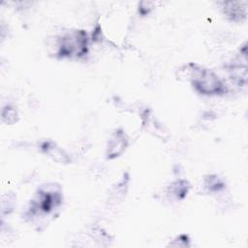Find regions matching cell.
Returning <instances> with one entry per match:
<instances>
[{"instance_id": "obj_1", "label": "cell", "mask_w": 248, "mask_h": 248, "mask_svg": "<svg viewBox=\"0 0 248 248\" xmlns=\"http://www.w3.org/2000/svg\"><path fill=\"white\" fill-rule=\"evenodd\" d=\"M179 78H184L189 80L193 88L202 95H222L227 92V87L223 80L210 69L196 63H189L184 65L179 70Z\"/></svg>"}, {"instance_id": "obj_2", "label": "cell", "mask_w": 248, "mask_h": 248, "mask_svg": "<svg viewBox=\"0 0 248 248\" xmlns=\"http://www.w3.org/2000/svg\"><path fill=\"white\" fill-rule=\"evenodd\" d=\"M62 201L63 197L59 186L54 183L45 185L35 193L25 215L30 220L48 217L62 204Z\"/></svg>"}, {"instance_id": "obj_3", "label": "cell", "mask_w": 248, "mask_h": 248, "mask_svg": "<svg viewBox=\"0 0 248 248\" xmlns=\"http://www.w3.org/2000/svg\"><path fill=\"white\" fill-rule=\"evenodd\" d=\"M88 36L84 30H71L56 40L55 55L58 58H81L88 52Z\"/></svg>"}, {"instance_id": "obj_4", "label": "cell", "mask_w": 248, "mask_h": 248, "mask_svg": "<svg viewBox=\"0 0 248 248\" xmlns=\"http://www.w3.org/2000/svg\"><path fill=\"white\" fill-rule=\"evenodd\" d=\"M128 144L129 139L127 134L122 129L114 130L108 140L106 157L109 160L119 157L125 152Z\"/></svg>"}, {"instance_id": "obj_5", "label": "cell", "mask_w": 248, "mask_h": 248, "mask_svg": "<svg viewBox=\"0 0 248 248\" xmlns=\"http://www.w3.org/2000/svg\"><path fill=\"white\" fill-rule=\"evenodd\" d=\"M223 14L232 21L239 22L247 16V1L222 2Z\"/></svg>"}, {"instance_id": "obj_6", "label": "cell", "mask_w": 248, "mask_h": 248, "mask_svg": "<svg viewBox=\"0 0 248 248\" xmlns=\"http://www.w3.org/2000/svg\"><path fill=\"white\" fill-rule=\"evenodd\" d=\"M42 150L44 153L50 156L56 162H59V163L69 162V157L67 156V154L52 141L44 142L42 144Z\"/></svg>"}, {"instance_id": "obj_7", "label": "cell", "mask_w": 248, "mask_h": 248, "mask_svg": "<svg viewBox=\"0 0 248 248\" xmlns=\"http://www.w3.org/2000/svg\"><path fill=\"white\" fill-rule=\"evenodd\" d=\"M190 190V184L187 180H176L173 181L168 187V194L175 200H183Z\"/></svg>"}, {"instance_id": "obj_8", "label": "cell", "mask_w": 248, "mask_h": 248, "mask_svg": "<svg viewBox=\"0 0 248 248\" xmlns=\"http://www.w3.org/2000/svg\"><path fill=\"white\" fill-rule=\"evenodd\" d=\"M203 185H204V188L210 193L220 192L225 187L224 181L221 178H219V176H217L215 174H210V175L205 176Z\"/></svg>"}, {"instance_id": "obj_9", "label": "cell", "mask_w": 248, "mask_h": 248, "mask_svg": "<svg viewBox=\"0 0 248 248\" xmlns=\"http://www.w3.org/2000/svg\"><path fill=\"white\" fill-rule=\"evenodd\" d=\"M1 120L7 125H13L18 120V113L15 107L6 105L1 109Z\"/></svg>"}, {"instance_id": "obj_10", "label": "cell", "mask_w": 248, "mask_h": 248, "mask_svg": "<svg viewBox=\"0 0 248 248\" xmlns=\"http://www.w3.org/2000/svg\"><path fill=\"white\" fill-rule=\"evenodd\" d=\"M16 203V197L14 194L7 193L2 196V214H9L14 210V206Z\"/></svg>"}, {"instance_id": "obj_11", "label": "cell", "mask_w": 248, "mask_h": 248, "mask_svg": "<svg viewBox=\"0 0 248 248\" xmlns=\"http://www.w3.org/2000/svg\"><path fill=\"white\" fill-rule=\"evenodd\" d=\"M189 237L186 234H180L178 236H176V238L174 240H172L171 243H170V246H174V247H187L189 246Z\"/></svg>"}, {"instance_id": "obj_12", "label": "cell", "mask_w": 248, "mask_h": 248, "mask_svg": "<svg viewBox=\"0 0 248 248\" xmlns=\"http://www.w3.org/2000/svg\"><path fill=\"white\" fill-rule=\"evenodd\" d=\"M154 6H155V3L152 1H141L140 3L139 11L142 16H145V15H148L153 10Z\"/></svg>"}]
</instances>
